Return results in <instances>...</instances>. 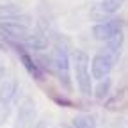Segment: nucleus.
Segmentation results:
<instances>
[{
    "label": "nucleus",
    "instance_id": "f257e3e1",
    "mask_svg": "<svg viewBox=\"0 0 128 128\" xmlns=\"http://www.w3.org/2000/svg\"><path fill=\"white\" fill-rule=\"evenodd\" d=\"M73 71L76 78V86L86 96L92 92V82H91V73H89V57L84 52H75L73 55Z\"/></svg>",
    "mask_w": 128,
    "mask_h": 128
},
{
    "label": "nucleus",
    "instance_id": "f03ea898",
    "mask_svg": "<svg viewBox=\"0 0 128 128\" xmlns=\"http://www.w3.org/2000/svg\"><path fill=\"white\" fill-rule=\"evenodd\" d=\"M0 32L4 38L12 39V41H25V38L30 34L28 30V22H20V16L16 14L12 18L0 22Z\"/></svg>",
    "mask_w": 128,
    "mask_h": 128
},
{
    "label": "nucleus",
    "instance_id": "7ed1b4c3",
    "mask_svg": "<svg viewBox=\"0 0 128 128\" xmlns=\"http://www.w3.org/2000/svg\"><path fill=\"white\" fill-rule=\"evenodd\" d=\"M54 70L59 75L60 82L66 87H71V82H70V57H68L66 50L60 48V46H57L54 50Z\"/></svg>",
    "mask_w": 128,
    "mask_h": 128
},
{
    "label": "nucleus",
    "instance_id": "20e7f679",
    "mask_svg": "<svg viewBox=\"0 0 128 128\" xmlns=\"http://www.w3.org/2000/svg\"><path fill=\"white\" fill-rule=\"evenodd\" d=\"M92 34L100 41H110L121 34V23H119V20H108V22L98 23V25H94Z\"/></svg>",
    "mask_w": 128,
    "mask_h": 128
},
{
    "label": "nucleus",
    "instance_id": "39448f33",
    "mask_svg": "<svg viewBox=\"0 0 128 128\" xmlns=\"http://www.w3.org/2000/svg\"><path fill=\"white\" fill-rule=\"evenodd\" d=\"M36 121V103L30 98L23 100L18 110V121H16L14 128H32Z\"/></svg>",
    "mask_w": 128,
    "mask_h": 128
},
{
    "label": "nucleus",
    "instance_id": "423d86ee",
    "mask_svg": "<svg viewBox=\"0 0 128 128\" xmlns=\"http://www.w3.org/2000/svg\"><path fill=\"white\" fill-rule=\"evenodd\" d=\"M112 66H114V60H112L108 55L105 54H98L92 62H91V71H92V78L96 80H103L108 76V73L112 71Z\"/></svg>",
    "mask_w": 128,
    "mask_h": 128
},
{
    "label": "nucleus",
    "instance_id": "0eeeda50",
    "mask_svg": "<svg viewBox=\"0 0 128 128\" xmlns=\"http://www.w3.org/2000/svg\"><path fill=\"white\" fill-rule=\"evenodd\" d=\"M14 92H16V84L12 80H7L0 87V123H4V119L9 114V105L14 98Z\"/></svg>",
    "mask_w": 128,
    "mask_h": 128
},
{
    "label": "nucleus",
    "instance_id": "6e6552de",
    "mask_svg": "<svg viewBox=\"0 0 128 128\" xmlns=\"http://www.w3.org/2000/svg\"><path fill=\"white\" fill-rule=\"evenodd\" d=\"M30 50H44L48 46V39L41 34V32H30L23 41Z\"/></svg>",
    "mask_w": 128,
    "mask_h": 128
},
{
    "label": "nucleus",
    "instance_id": "1a4fd4ad",
    "mask_svg": "<svg viewBox=\"0 0 128 128\" xmlns=\"http://www.w3.org/2000/svg\"><path fill=\"white\" fill-rule=\"evenodd\" d=\"M73 128H96V121L91 114H80L73 119Z\"/></svg>",
    "mask_w": 128,
    "mask_h": 128
},
{
    "label": "nucleus",
    "instance_id": "9d476101",
    "mask_svg": "<svg viewBox=\"0 0 128 128\" xmlns=\"http://www.w3.org/2000/svg\"><path fill=\"white\" fill-rule=\"evenodd\" d=\"M22 60H23V64H25V68H27V71L32 75V76H36V78H41V71H39V68H38V64L32 60L27 54H22Z\"/></svg>",
    "mask_w": 128,
    "mask_h": 128
},
{
    "label": "nucleus",
    "instance_id": "9b49d317",
    "mask_svg": "<svg viewBox=\"0 0 128 128\" xmlns=\"http://www.w3.org/2000/svg\"><path fill=\"white\" fill-rule=\"evenodd\" d=\"M121 6H123V0H102V6L100 7L107 14H110V12H116Z\"/></svg>",
    "mask_w": 128,
    "mask_h": 128
},
{
    "label": "nucleus",
    "instance_id": "f8f14e48",
    "mask_svg": "<svg viewBox=\"0 0 128 128\" xmlns=\"http://www.w3.org/2000/svg\"><path fill=\"white\" fill-rule=\"evenodd\" d=\"M108 91H110V78L107 76V78L100 80V86L96 87V98H98V100H103L105 96L108 94Z\"/></svg>",
    "mask_w": 128,
    "mask_h": 128
},
{
    "label": "nucleus",
    "instance_id": "ddd939ff",
    "mask_svg": "<svg viewBox=\"0 0 128 128\" xmlns=\"http://www.w3.org/2000/svg\"><path fill=\"white\" fill-rule=\"evenodd\" d=\"M36 128H48V126H46V123H43V121H41V123H39Z\"/></svg>",
    "mask_w": 128,
    "mask_h": 128
},
{
    "label": "nucleus",
    "instance_id": "4468645a",
    "mask_svg": "<svg viewBox=\"0 0 128 128\" xmlns=\"http://www.w3.org/2000/svg\"><path fill=\"white\" fill-rule=\"evenodd\" d=\"M2 73H4V70H2V66H0V78H2Z\"/></svg>",
    "mask_w": 128,
    "mask_h": 128
}]
</instances>
